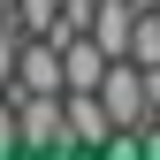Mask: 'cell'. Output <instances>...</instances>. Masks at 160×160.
Returning a JSON list of instances; mask_svg holds the SVG:
<instances>
[{"instance_id":"1","label":"cell","mask_w":160,"mask_h":160,"mask_svg":"<svg viewBox=\"0 0 160 160\" xmlns=\"http://www.w3.org/2000/svg\"><path fill=\"white\" fill-rule=\"evenodd\" d=\"M61 99H69V137H76V145H107V137L122 130L99 92H61Z\"/></svg>"},{"instance_id":"2","label":"cell","mask_w":160,"mask_h":160,"mask_svg":"<svg viewBox=\"0 0 160 160\" xmlns=\"http://www.w3.org/2000/svg\"><path fill=\"white\" fill-rule=\"evenodd\" d=\"M15 53H23V23H15V15H0V92L15 84Z\"/></svg>"},{"instance_id":"3","label":"cell","mask_w":160,"mask_h":160,"mask_svg":"<svg viewBox=\"0 0 160 160\" xmlns=\"http://www.w3.org/2000/svg\"><path fill=\"white\" fill-rule=\"evenodd\" d=\"M15 23H23V31H53V23H61V0H15Z\"/></svg>"},{"instance_id":"4","label":"cell","mask_w":160,"mask_h":160,"mask_svg":"<svg viewBox=\"0 0 160 160\" xmlns=\"http://www.w3.org/2000/svg\"><path fill=\"white\" fill-rule=\"evenodd\" d=\"M23 145V107H15V84L0 92V152H15Z\"/></svg>"},{"instance_id":"5","label":"cell","mask_w":160,"mask_h":160,"mask_svg":"<svg viewBox=\"0 0 160 160\" xmlns=\"http://www.w3.org/2000/svg\"><path fill=\"white\" fill-rule=\"evenodd\" d=\"M92 15H99V0H61V23H53V38H69V31H92Z\"/></svg>"},{"instance_id":"6","label":"cell","mask_w":160,"mask_h":160,"mask_svg":"<svg viewBox=\"0 0 160 160\" xmlns=\"http://www.w3.org/2000/svg\"><path fill=\"white\" fill-rule=\"evenodd\" d=\"M137 8H160V0H137Z\"/></svg>"},{"instance_id":"7","label":"cell","mask_w":160,"mask_h":160,"mask_svg":"<svg viewBox=\"0 0 160 160\" xmlns=\"http://www.w3.org/2000/svg\"><path fill=\"white\" fill-rule=\"evenodd\" d=\"M8 8H15V0H0V15H8Z\"/></svg>"}]
</instances>
